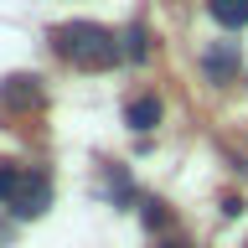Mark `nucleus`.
<instances>
[{
    "mask_svg": "<svg viewBox=\"0 0 248 248\" xmlns=\"http://www.w3.org/2000/svg\"><path fill=\"white\" fill-rule=\"evenodd\" d=\"M57 52L73 67H88V73H104V67H114V62L124 57L119 36L108 26H98V21H73V26L57 31Z\"/></svg>",
    "mask_w": 248,
    "mask_h": 248,
    "instance_id": "obj_1",
    "label": "nucleus"
},
{
    "mask_svg": "<svg viewBox=\"0 0 248 248\" xmlns=\"http://www.w3.org/2000/svg\"><path fill=\"white\" fill-rule=\"evenodd\" d=\"M46 202H52V181H46L42 170H36V176H21V191L11 197L16 217H42V212H46Z\"/></svg>",
    "mask_w": 248,
    "mask_h": 248,
    "instance_id": "obj_2",
    "label": "nucleus"
},
{
    "mask_svg": "<svg viewBox=\"0 0 248 248\" xmlns=\"http://www.w3.org/2000/svg\"><path fill=\"white\" fill-rule=\"evenodd\" d=\"M124 119H129V129H155L160 124V98L155 93H140V98H129V108H124Z\"/></svg>",
    "mask_w": 248,
    "mask_h": 248,
    "instance_id": "obj_3",
    "label": "nucleus"
},
{
    "mask_svg": "<svg viewBox=\"0 0 248 248\" xmlns=\"http://www.w3.org/2000/svg\"><path fill=\"white\" fill-rule=\"evenodd\" d=\"M42 88H36V78H5V88H0V108H21V104H36Z\"/></svg>",
    "mask_w": 248,
    "mask_h": 248,
    "instance_id": "obj_4",
    "label": "nucleus"
},
{
    "mask_svg": "<svg viewBox=\"0 0 248 248\" xmlns=\"http://www.w3.org/2000/svg\"><path fill=\"white\" fill-rule=\"evenodd\" d=\"M212 21L228 26V31L248 26V0H212Z\"/></svg>",
    "mask_w": 248,
    "mask_h": 248,
    "instance_id": "obj_5",
    "label": "nucleus"
},
{
    "mask_svg": "<svg viewBox=\"0 0 248 248\" xmlns=\"http://www.w3.org/2000/svg\"><path fill=\"white\" fill-rule=\"evenodd\" d=\"M124 57H129V62H145V57H150V31L140 26V21L124 31Z\"/></svg>",
    "mask_w": 248,
    "mask_h": 248,
    "instance_id": "obj_6",
    "label": "nucleus"
},
{
    "mask_svg": "<svg viewBox=\"0 0 248 248\" xmlns=\"http://www.w3.org/2000/svg\"><path fill=\"white\" fill-rule=\"evenodd\" d=\"M16 191H21V176H16L11 166H0V202H11Z\"/></svg>",
    "mask_w": 248,
    "mask_h": 248,
    "instance_id": "obj_7",
    "label": "nucleus"
},
{
    "mask_svg": "<svg viewBox=\"0 0 248 248\" xmlns=\"http://www.w3.org/2000/svg\"><path fill=\"white\" fill-rule=\"evenodd\" d=\"M145 222L160 228V222H166V207H160V202H145Z\"/></svg>",
    "mask_w": 248,
    "mask_h": 248,
    "instance_id": "obj_8",
    "label": "nucleus"
},
{
    "mask_svg": "<svg viewBox=\"0 0 248 248\" xmlns=\"http://www.w3.org/2000/svg\"><path fill=\"white\" fill-rule=\"evenodd\" d=\"M166 248H186V243H166Z\"/></svg>",
    "mask_w": 248,
    "mask_h": 248,
    "instance_id": "obj_9",
    "label": "nucleus"
}]
</instances>
